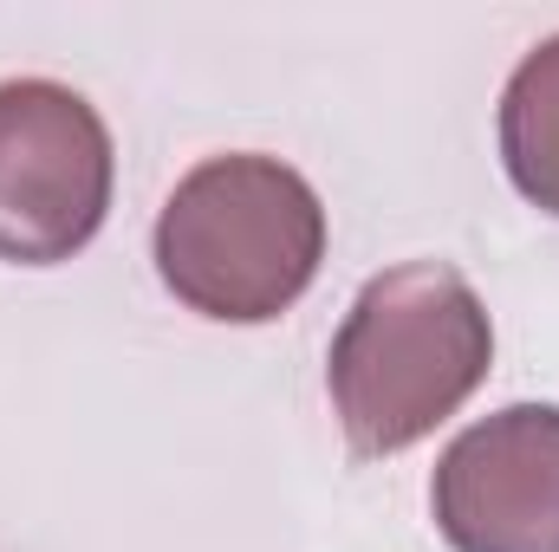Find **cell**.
<instances>
[{
  "instance_id": "5",
  "label": "cell",
  "mask_w": 559,
  "mask_h": 552,
  "mask_svg": "<svg viewBox=\"0 0 559 552\" xmlns=\"http://www.w3.org/2000/svg\"><path fill=\"white\" fill-rule=\"evenodd\" d=\"M501 163L540 215H559V33L514 65L501 92Z\"/></svg>"
},
{
  "instance_id": "4",
  "label": "cell",
  "mask_w": 559,
  "mask_h": 552,
  "mask_svg": "<svg viewBox=\"0 0 559 552\" xmlns=\"http://www.w3.org/2000/svg\"><path fill=\"white\" fill-rule=\"evenodd\" d=\"M455 552H559V404H508L468 422L429 481Z\"/></svg>"
},
{
  "instance_id": "3",
  "label": "cell",
  "mask_w": 559,
  "mask_h": 552,
  "mask_svg": "<svg viewBox=\"0 0 559 552\" xmlns=\"http://www.w3.org/2000/svg\"><path fill=\"white\" fill-rule=\"evenodd\" d=\"M118 149L92 98L59 79L0 85V261L59 267L111 215Z\"/></svg>"
},
{
  "instance_id": "2",
  "label": "cell",
  "mask_w": 559,
  "mask_h": 552,
  "mask_svg": "<svg viewBox=\"0 0 559 552\" xmlns=\"http://www.w3.org/2000/svg\"><path fill=\"white\" fill-rule=\"evenodd\" d=\"M156 274L215 325H267L319 279V189L261 149L195 163L156 215Z\"/></svg>"
},
{
  "instance_id": "1",
  "label": "cell",
  "mask_w": 559,
  "mask_h": 552,
  "mask_svg": "<svg viewBox=\"0 0 559 552\" xmlns=\"http://www.w3.org/2000/svg\"><path fill=\"white\" fill-rule=\"evenodd\" d=\"M495 364V319L449 261H404L352 299L325 391L358 461H384L436 435Z\"/></svg>"
}]
</instances>
